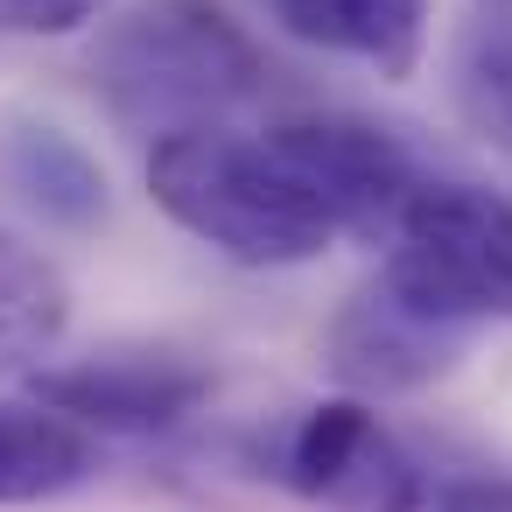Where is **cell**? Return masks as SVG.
Wrapping results in <instances>:
<instances>
[{
  "label": "cell",
  "instance_id": "obj_7",
  "mask_svg": "<svg viewBox=\"0 0 512 512\" xmlns=\"http://www.w3.org/2000/svg\"><path fill=\"white\" fill-rule=\"evenodd\" d=\"M463 337L470 330H449L386 281H372L330 316V372L358 393H414L456 365Z\"/></svg>",
  "mask_w": 512,
  "mask_h": 512
},
{
  "label": "cell",
  "instance_id": "obj_11",
  "mask_svg": "<svg viewBox=\"0 0 512 512\" xmlns=\"http://www.w3.org/2000/svg\"><path fill=\"white\" fill-rule=\"evenodd\" d=\"M71 323V288L64 274L22 246L15 232H0V365H22V358H43Z\"/></svg>",
  "mask_w": 512,
  "mask_h": 512
},
{
  "label": "cell",
  "instance_id": "obj_5",
  "mask_svg": "<svg viewBox=\"0 0 512 512\" xmlns=\"http://www.w3.org/2000/svg\"><path fill=\"white\" fill-rule=\"evenodd\" d=\"M267 141L295 162V176L323 197V211L337 218V232L351 239H393L414 190L428 183L421 162L372 120L351 113H316V120H281L267 127Z\"/></svg>",
  "mask_w": 512,
  "mask_h": 512
},
{
  "label": "cell",
  "instance_id": "obj_1",
  "mask_svg": "<svg viewBox=\"0 0 512 512\" xmlns=\"http://www.w3.org/2000/svg\"><path fill=\"white\" fill-rule=\"evenodd\" d=\"M148 197L239 267H302L337 239V218L295 162L267 134H232L218 120L148 148Z\"/></svg>",
  "mask_w": 512,
  "mask_h": 512
},
{
  "label": "cell",
  "instance_id": "obj_10",
  "mask_svg": "<svg viewBox=\"0 0 512 512\" xmlns=\"http://www.w3.org/2000/svg\"><path fill=\"white\" fill-rule=\"evenodd\" d=\"M8 176L22 204L64 232H85L106 218V169L64 134V127H15L8 141Z\"/></svg>",
  "mask_w": 512,
  "mask_h": 512
},
{
  "label": "cell",
  "instance_id": "obj_14",
  "mask_svg": "<svg viewBox=\"0 0 512 512\" xmlns=\"http://www.w3.org/2000/svg\"><path fill=\"white\" fill-rule=\"evenodd\" d=\"M435 512H512V477H463L435 498Z\"/></svg>",
  "mask_w": 512,
  "mask_h": 512
},
{
  "label": "cell",
  "instance_id": "obj_12",
  "mask_svg": "<svg viewBox=\"0 0 512 512\" xmlns=\"http://www.w3.org/2000/svg\"><path fill=\"white\" fill-rule=\"evenodd\" d=\"M456 92H463V113H470L491 141L512 148V22H484V29L470 36Z\"/></svg>",
  "mask_w": 512,
  "mask_h": 512
},
{
  "label": "cell",
  "instance_id": "obj_9",
  "mask_svg": "<svg viewBox=\"0 0 512 512\" xmlns=\"http://www.w3.org/2000/svg\"><path fill=\"white\" fill-rule=\"evenodd\" d=\"M99 470L92 428L64 421L57 407L29 400H0V505H43L78 491Z\"/></svg>",
  "mask_w": 512,
  "mask_h": 512
},
{
  "label": "cell",
  "instance_id": "obj_13",
  "mask_svg": "<svg viewBox=\"0 0 512 512\" xmlns=\"http://www.w3.org/2000/svg\"><path fill=\"white\" fill-rule=\"evenodd\" d=\"M106 15V0H0V29L8 36H71Z\"/></svg>",
  "mask_w": 512,
  "mask_h": 512
},
{
  "label": "cell",
  "instance_id": "obj_15",
  "mask_svg": "<svg viewBox=\"0 0 512 512\" xmlns=\"http://www.w3.org/2000/svg\"><path fill=\"white\" fill-rule=\"evenodd\" d=\"M491 8H505V0H491Z\"/></svg>",
  "mask_w": 512,
  "mask_h": 512
},
{
  "label": "cell",
  "instance_id": "obj_4",
  "mask_svg": "<svg viewBox=\"0 0 512 512\" xmlns=\"http://www.w3.org/2000/svg\"><path fill=\"white\" fill-rule=\"evenodd\" d=\"M274 477L330 512H428L421 463L365 400H316L274 435Z\"/></svg>",
  "mask_w": 512,
  "mask_h": 512
},
{
  "label": "cell",
  "instance_id": "obj_3",
  "mask_svg": "<svg viewBox=\"0 0 512 512\" xmlns=\"http://www.w3.org/2000/svg\"><path fill=\"white\" fill-rule=\"evenodd\" d=\"M379 281L449 330L512 316V197L477 183H421L386 239Z\"/></svg>",
  "mask_w": 512,
  "mask_h": 512
},
{
  "label": "cell",
  "instance_id": "obj_6",
  "mask_svg": "<svg viewBox=\"0 0 512 512\" xmlns=\"http://www.w3.org/2000/svg\"><path fill=\"white\" fill-rule=\"evenodd\" d=\"M36 400L99 435H169L211 400V372L169 351H113L36 372Z\"/></svg>",
  "mask_w": 512,
  "mask_h": 512
},
{
  "label": "cell",
  "instance_id": "obj_2",
  "mask_svg": "<svg viewBox=\"0 0 512 512\" xmlns=\"http://www.w3.org/2000/svg\"><path fill=\"white\" fill-rule=\"evenodd\" d=\"M267 57L218 0H148L92 50V92L127 134L211 127L260 99Z\"/></svg>",
  "mask_w": 512,
  "mask_h": 512
},
{
  "label": "cell",
  "instance_id": "obj_8",
  "mask_svg": "<svg viewBox=\"0 0 512 512\" xmlns=\"http://www.w3.org/2000/svg\"><path fill=\"white\" fill-rule=\"evenodd\" d=\"M274 22L309 50L407 78L428 43V0H274Z\"/></svg>",
  "mask_w": 512,
  "mask_h": 512
}]
</instances>
